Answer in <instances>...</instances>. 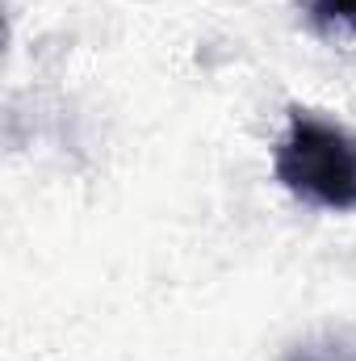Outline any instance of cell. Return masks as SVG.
<instances>
[{"label":"cell","mask_w":356,"mask_h":361,"mask_svg":"<svg viewBox=\"0 0 356 361\" xmlns=\"http://www.w3.org/2000/svg\"><path fill=\"white\" fill-rule=\"evenodd\" d=\"M306 21L331 42L356 38V0H306Z\"/></svg>","instance_id":"obj_2"},{"label":"cell","mask_w":356,"mask_h":361,"mask_svg":"<svg viewBox=\"0 0 356 361\" xmlns=\"http://www.w3.org/2000/svg\"><path fill=\"white\" fill-rule=\"evenodd\" d=\"M272 177L289 197L327 214L356 210V130L314 109H293L272 147Z\"/></svg>","instance_id":"obj_1"}]
</instances>
